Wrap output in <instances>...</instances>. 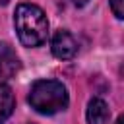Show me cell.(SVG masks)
<instances>
[{
    "label": "cell",
    "instance_id": "cell-1",
    "mask_svg": "<svg viewBox=\"0 0 124 124\" xmlns=\"http://www.w3.org/2000/svg\"><path fill=\"white\" fill-rule=\"evenodd\" d=\"M14 25L21 45L39 46L46 41L48 21L45 12L35 4H19L14 14Z\"/></svg>",
    "mask_w": 124,
    "mask_h": 124
},
{
    "label": "cell",
    "instance_id": "cell-2",
    "mask_svg": "<svg viewBox=\"0 0 124 124\" xmlns=\"http://www.w3.org/2000/svg\"><path fill=\"white\" fill-rule=\"evenodd\" d=\"M31 108L41 114H56L68 108V91L62 81L56 79H39L31 85L27 97Z\"/></svg>",
    "mask_w": 124,
    "mask_h": 124
},
{
    "label": "cell",
    "instance_id": "cell-3",
    "mask_svg": "<svg viewBox=\"0 0 124 124\" xmlns=\"http://www.w3.org/2000/svg\"><path fill=\"white\" fill-rule=\"evenodd\" d=\"M50 48H52V54L60 60H70L76 56L78 52V43L76 39L72 37L70 31L66 29H60L52 35V41H50Z\"/></svg>",
    "mask_w": 124,
    "mask_h": 124
},
{
    "label": "cell",
    "instance_id": "cell-4",
    "mask_svg": "<svg viewBox=\"0 0 124 124\" xmlns=\"http://www.w3.org/2000/svg\"><path fill=\"white\" fill-rule=\"evenodd\" d=\"M19 68H21V62L14 52V48L8 43L0 41V78L10 79L19 72Z\"/></svg>",
    "mask_w": 124,
    "mask_h": 124
},
{
    "label": "cell",
    "instance_id": "cell-5",
    "mask_svg": "<svg viewBox=\"0 0 124 124\" xmlns=\"http://www.w3.org/2000/svg\"><path fill=\"white\" fill-rule=\"evenodd\" d=\"M108 118H110L108 105L99 97L91 99L87 105V124H108Z\"/></svg>",
    "mask_w": 124,
    "mask_h": 124
},
{
    "label": "cell",
    "instance_id": "cell-6",
    "mask_svg": "<svg viewBox=\"0 0 124 124\" xmlns=\"http://www.w3.org/2000/svg\"><path fill=\"white\" fill-rule=\"evenodd\" d=\"M14 107H16V99L12 89L6 83H0V124H4L10 118V114L14 112Z\"/></svg>",
    "mask_w": 124,
    "mask_h": 124
},
{
    "label": "cell",
    "instance_id": "cell-7",
    "mask_svg": "<svg viewBox=\"0 0 124 124\" xmlns=\"http://www.w3.org/2000/svg\"><path fill=\"white\" fill-rule=\"evenodd\" d=\"M108 4H110L112 14L118 19H124V0H108Z\"/></svg>",
    "mask_w": 124,
    "mask_h": 124
},
{
    "label": "cell",
    "instance_id": "cell-8",
    "mask_svg": "<svg viewBox=\"0 0 124 124\" xmlns=\"http://www.w3.org/2000/svg\"><path fill=\"white\" fill-rule=\"evenodd\" d=\"M72 2H74L76 6H85V4L89 2V0H72Z\"/></svg>",
    "mask_w": 124,
    "mask_h": 124
},
{
    "label": "cell",
    "instance_id": "cell-9",
    "mask_svg": "<svg viewBox=\"0 0 124 124\" xmlns=\"http://www.w3.org/2000/svg\"><path fill=\"white\" fill-rule=\"evenodd\" d=\"M114 124H124V114H120V116H118V120H116Z\"/></svg>",
    "mask_w": 124,
    "mask_h": 124
},
{
    "label": "cell",
    "instance_id": "cell-10",
    "mask_svg": "<svg viewBox=\"0 0 124 124\" xmlns=\"http://www.w3.org/2000/svg\"><path fill=\"white\" fill-rule=\"evenodd\" d=\"M6 4H10V0H0V6H6Z\"/></svg>",
    "mask_w": 124,
    "mask_h": 124
}]
</instances>
